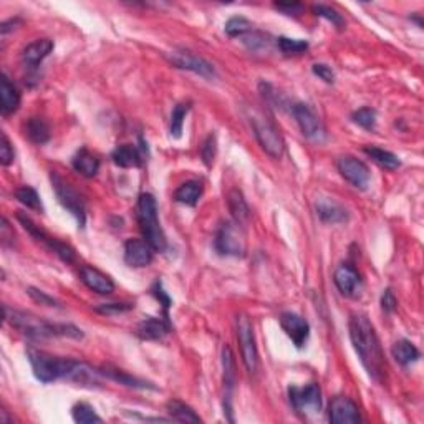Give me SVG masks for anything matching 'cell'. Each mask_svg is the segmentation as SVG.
Segmentation results:
<instances>
[{
    "label": "cell",
    "mask_w": 424,
    "mask_h": 424,
    "mask_svg": "<svg viewBox=\"0 0 424 424\" xmlns=\"http://www.w3.org/2000/svg\"><path fill=\"white\" fill-rule=\"evenodd\" d=\"M348 330H350V340L353 343L355 351H357L360 362L365 366L368 375L375 381H383L386 363L375 327L371 325L366 315L353 314L348 322Z\"/></svg>",
    "instance_id": "cell-1"
},
{
    "label": "cell",
    "mask_w": 424,
    "mask_h": 424,
    "mask_svg": "<svg viewBox=\"0 0 424 424\" xmlns=\"http://www.w3.org/2000/svg\"><path fill=\"white\" fill-rule=\"evenodd\" d=\"M292 115H294L295 121L302 131V134L307 139L315 143H325L327 139V130L323 126L322 119L318 118L317 113L305 103H297L292 108Z\"/></svg>",
    "instance_id": "cell-9"
},
{
    "label": "cell",
    "mask_w": 424,
    "mask_h": 424,
    "mask_svg": "<svg viewBox=\"0 0 424 424\" xmlns=\"http://www.w3.org/2000/svg\"><path fill=\"white\" fill-rule=\"evenodd\" d=\"M237 340L239 346H241L242 362L246 365L247 371L250 375L257 373L259 370V351L255 345V335L254 327H252L250 320L247 315H239L237 317Z\"/></svg>",
    "instance_id": "cell-8"
},
{
    "label": "cell",
    "mask_w": 424,
    "mask_h": 424,
    "mask_svg": "<svg viewBox=\"0 0 424 424\" xmlns=\"http://www.w3.org/2000/svg\"><path fill=\"white\" fill-rule=\"evenodd\" d=\"M71 416H73V421L80 424H90V423H103V419L97 414V411L93 410L86 403H78L71 410Z\"/></svg>",
    "instance_id": "cell-36"
},
{
    "label": "cell",
    "mask_w": 424,
    "mask_h": 424,
    "mask_svg": "<svg viewBox=\"0 0 424 424\" xmlns=\"http://www.w3.org/2000/svg\"><path fill=\"white\" fill-rule=\"evenodd\" d=\"M20 93L17 86L10 82L5 75L0 80V111L3 116H9L19 110Z\"/></svg>",
    "instance_id": "cell-23"
},
{
    "label": "cell",
    "mask_w": 424,
    "mask_h": 424,
    "mask_svg": "<svg viewBox=\"0 0 424 424\" xmlns=\"http://www.w3.org/2000/svg\"><path fill=\"white\" fill-rule=\"evenodd\" d=\"M242 43L247 47L250 51H263V50H269L272 40L267 34H263V32L254 30L252 29L250 32H247L244 37H241Z\"/></svg>",
    "instance_id": "cell-33"
},
{
    "label": "cell",
    "mask_w": 424,
    "mask_h": 424,
    "mask_svg": "<svg viewBox=\"0 0 424 424\" xmlns=\"http://www.w3.org/2000/svg\"><path fill=\"white\" fill-rule=\"evenodd\" d=\"M227 206H229V211L234 217V222H237L239 226H246L250 219V209L247 206L246 199H244V194L239 189H232L227 194Z\"/></svg>",
    "instance_id": "cell-24"
},
{
    "label": "cell",
    "mask_w": 424,
    "mask_h": 424,
    "mask_svg": "<svg viewBox=\"0 0 424 424\" xmlns=\"http://www.w3.org/2000/svg\"><path fill=\"white\" fill-rule=\"evenodd\" d=\"M3 315L5 320L12 327L17 328L27 337L42 340V338H51V337H68L80 340L83 338V331L75 325L70 323H51L47 320L32 315L29 311L20 310H10L9 307L3 305Z\"/></svg>",
    "instance_id": "cell-2"
},
{
    "label": "cell",
    "mask_w": 424,
    "mask_h": 424,
    "mask_svg": "<svg viewBox=\"0 0 424 424\" xmlns=\"http://www.w3.org/2000/svg\"><path fill=\"white\" fill-rule=\"evenodd\" d=\"M154 249L145 239H130L125 244V262L134 269L148 267L153 262Z\"/></svg>",
    "instance_id": "cell-16"
},
{
    "label": "cell",
    "mask_w": 424,
    "mask_h": 424,
    "mask_svg": "<svg viewBox=\"0 0 424 424\" xmlns=\"http://www.w3.org/2000/svg\"><path fill=\"white\" fill-rule=\"evenodd\" d=\"M252 30V23L244 17H232L226 23V34L232 38H241L247 32Z\"/></svg>",
    "instance_id": "cell-39"
},
{
    "label": "cell",
    "mask_w": 424,
    "mask_h": 424,
    "mask_svg": "<svg viewBox=\"0 0 424 424\" xmlns=\"http://www.w3.org/2000/svg\"><path fill=\"white\" fill-rule=\"evenodd\" d=\"M289 399L297 413H320V410H322V390L317 383H310L303 388L290 386Z\"/></svg>",
    "instance_id": "cell-11"
},
{
    "label": "cell",
    "mask_w": 424,
    "mask_h": 424,
    "mask_svg": "<svg viewBox=\"0 0 424 424\" xmlns=\"http://www.w3.org/2000/svg\"><path fill=\"white\" fill-rule=\"evenodd\" d=\"M202 182L201 181H196V179H191V181H186L184 184L176 189L174 193V199L178 202L186 204V206H196L199 201V198L202 196Z\"/></svg>",
    "instance_id": "cell-27"
},
{
    "label": "cell",
    "mask_w": 424,
    "mask_h": 424,
    "mask_svg": "<svg viewBox=\"0 0 424 424\" xmlns=\"http://www.w3.org/2000/svg\"><path fill=\"white\" fill-rule=\"evenodd\" d=\"M54 50V42L50 38H38L27 45L22 51V62L23 65L35 68L43 62Z\"/></svg>",
    "instance_id": "cell-21"
},
{
    "label": "cell",
    "mask_w": 424,
    "mask_h": 424,
    "mask_svg": "<svg viewBox=\"0 0 424 424\" xmlns=\"http://www.w3.org/2000/svg\"><path fill=\"white\" fill-rule=\"evenodd\" d=\"M363 153H365L368 158L373 159L378 166L385 167V169H390V171L398 169L399 164H401L398 156L391 153V151L381 150V148H378V146H365L363 148Z\"/></svg>",
    "instance_id": "cell-31"
},
{
    "label": "cell",
    "mask_w": 424,
    "mask_h": 424,
    "mask_svg": "<svg viewBox=\"0 0 424 424\" xmlns=\"http://www.w3.org/2000/svg\"><path fill=\"white\" fill-rule=\"evenodd\" d=\"M215 150H217V141H215V136L209 134L201 145V158L206 166H211L212 161L215 158Z\"/></svg>",
    "instance_id": "cell-41"
},
{
    "label": "cell",
    "mask_w": 424,
    "mask_h": 424,
    "mask_svg": "<svg viewBox=\"0 0 424 424\" xmlns=\"http://www.w3.org/2000/svg\"><path fill=\"white\" fill-rule=\"evenodd\" d=\"M391 353H393L396 363H399L401 366L411 365V363L418 362L419 357H421L418 348H416L411 342H408V340H399V342H396L393 348H391Z\"/></svg>",
    "instance_id": "cell-29"
},
{
    "label": "cell",
    "mask_w": 424,
    "mask_h": 424,
    "mask_svg": "<svg viewBox=\"0 0 424 424\" xmlns=\"http://www.w3.org/2000/svg\"><path fill=\"white\" fill-rule=\"evenodd\" d=\"M351 119H353L355 125L362 126L363 130L368 131H373L376 126V111L373 108H360V110L353 111V115H351Z\"/></svg>",
    "instance_id": "cell-37"
},
{
    "label": "cell",
    "mask_w": 424,
    "mask_h": 424,
    "mask_svg": "<svg viewBox=\"0 0 424 424\" xmlns=\"http://www.w3.org/2000/svg\"><path fill=\"white\" fill-rule=\"evenodd\" d=\"M280 327H282V330L285 331L287 337L294 342V345L297 348H303L307 340H309L310 335L309 322L297 314L285 311V314L280 315Z\"/></svg>",
    "instance_id": "cell-15"
},
{
    "label": "cell",
    "mask_w": 424,
    "mask_h": 424,
    "mask_svg": "<svg viewBox=\"0 0 424 424\" xmlns=\"http://www.w3.org/2000/svg\"><path fill=\"white\" fill-rule=\"evenodd\" d=\"M171 325L169 322L163 318H154V317H148L143 320V322L138 323L136 327V335H138L141 340H146V342H156V340H161L169 333Z\"/></svg>",
    "instance_id": "cell-20"
},
{
    "label": "cell",
    "mask_w": 424,
    "mask_h": 424,
    "mask_svg": "<svg viewBox=\"0 0 424 424\" xmlns=\"http://www.w3.org/2000/svg\"><path fill=\"white\" fill-rule=\"evenodd\" d=\"M167 62L176 68H181V70L194 71V73L201 75L204 78H214L215 70L207 60H204L199 55H196L194 51L186 50V49H178L173 50L171 54L166 55Z\"/></svg>",
    "instance_id": "cell-12"
},
{
    "label": "cell",
    "mask_w": 424,
    "mask_h": 424,
    "mask_svg": "<svg viewBox=\"0 0 424 424\" xmlns=\"http://www.w3.org/2000/svg\"><path fill=\"white\" fill-rule=\"evenodd\" d=\"M340 174L346 179L351 186L358 189H365L370 182V169L363 161L353 158V156H342L337 161Z\"/></svg>",
    "instance_id": "cell-13"
},
{
    "label": "cell",
    "mask_w": 424,
    "mask_h": 424,
    "mask_svg": "<svg viewBox=\"0 0 424 424\" xmlns=\"http://www.w3.org/2000/svg\"><path fill=\"white\" fill-rule=\"evenodd\" d=\"M311 71H314V73L317 75L320 80H323L325 83H333L335 82L333 70H331V68L328 65H325V63H315V65L311 67Z\"/></svg>",
    "instance_id": "cell-45"
},
{
    "label": "cell",
    "mask_w": 424,
    "mask_h": 424,
    "mask_svg": "<svg viewBox=\"0 0 424 424\" xmlns=\"http://www.w3.org/2000/svg\"><path fill=\"white\" fill-rule=\"evenodd\" d=\"M252 128H254V134L257 138L259 145L270 158L279 159L282 158L283 151H285V143H283L282 134L279 133L277 126L270 121L269 118L261 113H254L250 116Z\"/></svg>",
    "instance_id": "cell-5"
},
{
    "label": "cell",
    "mask_w": 424,
    "mask_h": 424,
    "mask_svg": "<svg viewBox=\"0 0 424 424\" xmlns=\"http://www.w3.org/2000/svg\"><path fill=\"white\" fill-rule=\"evenodd\" d=\"M317 214L323 222L327 224H343L348 221V212L343 206L335 202L333 199L328 198H318L317 204Z\"/></svg>",
    "instance_id": "cell-22"
},
{
    "label": "cell",
    "mask_w": 424,
    "mask_h": 424,
    "mask_svg": "<svg viewBox=\"0 0 424 424\" xmlns=\"http://www.w3.org/2000/svg\"><path fill=\"white\" fill-rule=\"evenodd\" d=\"M277 45L285 55H298L309 49V42H307V40L289 38V37H279Z\"/></svg>",
    "instance_id": "cell-38"
},
{
    "label": "cell",
    "mask_w": 424,
    "mask_h": 424,
    "mask_svg": "<svg viewBox=\"0 0 424 424\" xmlns=\"http://www.w3.org/2000/svg\"><path fill=\"white\" fill-rule=\"evenodd\" d=\"M102 373L103 376H106V378L113 379V381L119 383V385H125V386H131V388H139V390H156V386L151 385V383L143 381V379L134 378V376L125 373V371L121 370H115V368H102Z\"/></svg>",
    "instance_id": "cell-30"
},
{
    "label": "cell",
    "mask_w": 424,
    "mask_h": 424,
    "mask_svg": "<svg viewBox=\"0 0 424 424\" xmlns=\"http://www.w3.org/2000/svg\"><path fill=\"white\" fill-rule=\"evenodd\" d=\"M328 419L333 424H355L362 421L358 406L346 396H337L328 406Z\"/></svg>",
    "instance_id": "cell-14"
},
{
    "label": "cell",
    "mask_w": 424,
    "mask_h": 424,
    "mask_svg": "<svg viewBox=\"0 0 424 424\" xmlns=\"http://www.w3.org/2000/svg\"><path fill=\"white\" fill-rule=\"evenodd\" d=\"M17 219L20 221V224H22V226H23V229L29 232V234L35 239V241L45 244V246L49 247L51 252H55V254H57L63 262L70 263V262L75 261L73 247H70L65 242L58 241V239L51 237V235L47 234L45 231L40 229V226H37V224L32 221L29 215H25V214H22V212H19Z\"/></svg>",
    "instance_id": "cell-10"
},
{
    "label": "cell",
    "mask_w": 424,
    "mask_h": 424,
    "mask_svg": "<svg viewBox=\"0 0 424 424\" xmlns=\"http://www.w3.org/2000/svg\"><path fill=\"white\" fill-rule=\"evenodd\" d=\"M15 159L14 148H12L10 139L5 133H2V143H0V164L2 166H10Z\"/></svg>",
    "instance_id": "cell-42"
},
{
    "label": "cell",
    "mask_w": 424,
    "mask_h": 424,
    "mask_svg": "<svg viewBox=\"0 0 424 424\" xmlns=\"http://www.w3.org/2000/svg\"><path fill=\"white\" fill-rule=\"evenodd\" d=\"M333 282L340 290V294L345 297H357L360 287H362V279H360L358 270L350 263H342L335 270Z\"/></svg>",
    "instance_id": "cell-17"
},
{
    "label": "cell",
    "mask_w": 424,
    "mask_h": 424,
    "mask_svg": "<svg viewBox=\"0 0 424 424\" xmlns=\"http://www.w3.org/2000/svg\"><path fill=\"white\" fill-rule=\"evenodd\" d=\"M131 309H134V305H131V303H103V305L97 307V311L103 315H116L130 311Z\"/></svg>",
    "instance_id": "cell-43"
},
{
    "label": "cell",
    "mask_w": 424,
    "mask_h": 424,
    "mask_svg": "<svg viewBox=\"0 0 424 424\" xmlns=\"http://www.w3.org/2000/svg\"><path fill=\"white\" fill-rule=\"evenodd\" d=\"M274 7L285 15H300L303 12L302 3H274Z\"/></svg>",
    "instance_id": "cell-48"
},
{
    "label": "cell",
    "mask_w": 424,
    "mask_h": 424,
    "mask_svg": "<svg viewBox=\"0 0 424 424\" xmlns=\"http://www.w3.org/2000/svg\"><path fill=\"white\" fill-rule=\"evenodd\" d=\"M398 307V300H396L393 290L386 289L381 295V309L386 311V314H391V311L396 310Z\"/></svg>",
    "instance_id": "cell-46"
},
{
    "label": "cell",
    "mask_w": 424,
    "mask_h": 424,
    "mask_svg": "<svg viewBox=\"0 0 424 424\" xmlns=\"http://www.w3.org/2000/svg\"><path fill=\"white\" fill-rule=\"evenodd\" d=\"M51 186H54L55 194H57L60 204H62L65 209L77 219L80 227L85 226L86 221V206L83 198L80 193L71 186L70 182H67L58 173H51Z\"/></svg>",
    "instance_id": "cell-6"
},
{
    "label": "cell",
    "mask_w": 424,
    "mask_h": 424,
    "mask_svg": "<svg viewBox=\"0 0 424 424\" xmlns=\"http://www.w3.org/2000/svg\"><path fill=\"white\" fill-rule=\"evenodd\" d=\"M25 134L35 145H45L50 139V128L43 118H29L25 123Z\"/></svg>",
    "instance_id": "cell-28"
},
{
    "label": "cell",
    "mask_w": 424,
    "mask_h": 424,
    "mask_svg": "<svg viewBox=\"0 0 424 424\" xmlns=\"http://www.w3.org/2000/svg\"><path fill=\"white\" fill-rule=\"evenodd\" d=\"M136 217H138L139 229L143 237L156 252H164L167 247L166 235L158 219V204L153 194L145 193L139 196L138 207H136Z\"/></svg>",
    "instance_id": "cell-3"
},
{
    "label": "cell",
    "mask_w": 424,
    "mask_h": 424,
    "mask_svg": "<svg viewBox=\"0 0 424 424\" xmlns=\"http://www.w3.org/2000/svg\"><path fill=\"white\" fill-rule=\"evenodd\" d=\"M15 198L20 204H23L25 207H29L32 211H43L42 201H40V196L34 187L30 186H22L15 191Z\"/></svg>",
    "instance_id": "cell-35"
},
{
    "label": "cell",
    "mask_w": 424,
    "mask_h": 424,
    "mask_svg": "<svg viewBox=\"0 0 424 424\" xmlns=\"http://www.w3.org/2000/svg\"><path fill=\"white\" fill-rule=\"evenodd\" d=\"M311 9H314L315 15H318V17L327 19L328 22L333 23V25L337 27V29L342 30L343 27H345V19H343L342 15H340L337 10L331 9V7H327V5H314V7H311Z\"/></svg>",
    "instance_id": "cell-40"
},
{
    "label": "cell",
    "mask_w": 424,
    "mask_h": 424,
    "mask_svg": "<svg viewBox=\"0 0 424 424\" xmlns=\"http://www.w3.org/2000/svg\"><path fill=\"white\" fill-rule=\"evenodd\" d=\"M80 277H82V282L85 283L88 289L97 292L99 295H110L115 292V282L111 280V277H108L106 274L95 269V267L83 266L80 269Z\"/></svg>",
    "instance_id": "cell-19"
},
{
    "label": "cell",
    "mask_w": 424,
    "mask_h": 424,
    "mask_svg": "<svg viewBox=\"0 0 424 424\" xmlns=\"http://www.w3.org/2000/svg\"><path fill=\"white\" fill-rule=\"evenodd\" d=\"M27 294L30 295L32 298L35 300V302H38L40 305H47V307H58V302L54 297H50V295H47L45 292L34 289V287H30L29 290H27Z\"/></svg>",
    "instance_id": "cell-44"
},
{
    "label": "cell",
    "mask_w": 424,
    "mask_h": 424,
    "mask_svg": "<svg viewBox=\"0 0 424 424\" xmlns=\"http://www.w3.org/2000/svg\"><path fill=\"white\" fill-rule=\"evenodd\" d=\"M111 159L119 167H139L143 164V158L139 150L133 145H121L111 153Z\"/></svg>",
    "instance_id": "cell-25"
},
{
    "label": "cell",
    "mask_w": 424,
    "mask_h": 424,
    "mask_svg": "<svg viewBox=\"0 0 424 424\" xmlns=\"http://www.w3.org/2000/svg\"><path fill=\"white\" fill-rule=\"evenodd\" d=\"M27 358H29L35 378L42 383H51L57 381V379H70L71 371L77 365V360L54 357V355L35 350V348L27 350Z\"/></svg>",
    "instance_id": "cell-4"
},
{
    "label": "cell",
    "mask_w": 424,
    "mask_h": 424,
    "mask_svg": "<svg viewBox=\"0 0 424 424\" xmlns=\"http://www.w3.org/2000/svg\"><path fill=\"white\" fill-rule=\"evenodd\" d=\"M153 295L156 298L159 300V303H161V305L164 307V310H166V314H167V310H169V307H171V298H169V295L166 294V292L163 290V287H161V282H156L154 283V287H153Z\"/></svg>",
    "instance_id": "cell-47"
},
{
    "label": "cell",
    "mask_w": 424,
    "mask_h": 424,
    "mask_svg": "<svg viewBox=\"0 0 424 424\" xmlns=\"http://www.w3.org/2000/svg\"><path fill=\"white\" fill-rule=\"evenodd\" d=\"M73 167L77 173L85 178H95L99 171V159L93 153L85 150H80L73 158Z\"/></svg>",
    "instance_id": "cell-26"
},
{
    "label": "cell",
    "mask_w": 424,
    "mask_h": 424,
    "mask_svg": "<svg viewBox=\"0 0 424 424\" xmlns=\"http://www.w3.org/2000/svg\"><path fill=\"white\" fill-rule=\"evenodd\" d=\"M222 365H224V413L229 414V421L234 423L232 416V391L235 388V362L234 355L229 346H224L222 350Z\"/></svg>",
    "instance_id": "cell-18"
},
{
    "label": "cell",
    "mask_w": 424,
    "mask_h": 424,
    "mask_svg": "<svg viewBox=\"0 0 424 424\" xmlns=\"http://www.w3.org/2000/svg\"><path fill=\"white\" fill-rule=\"evenodd\" d=\"M167 414L171 416V419L179 423H201V418L196 414V411L191 406H187L186 403L179 401V399H171L166 405Z\"/></svg>",
    "instance_id": "cell-32"
},
{
    "label": "cell",
    "mask_w": 424,
    "mask_h": 424,
    "mask_svg": "<svg viewBox=\"0 0 424 424\" xmlns=\"http://www.w3.org/2000/svg\"><path fill=\"white\" fill-rule=\"evenodd\" d=\"M191 110V103H178L173 108V113H171V125L169 131L173 138H181L182 134V126H184V118H186L187 111Z\"/></svg>",
    "instance_id": "cell-34"
},
{
    "label": "cell",
    "mask_w": 424,
    "mask_h": 424,
    "mask_svg": "<svg viewBox=\"0 0 424 424\" xmlns=\"http://www.w3.org/2000/svg\"><path fill=\"white\" fill-rule=\"evenodd\" d=\"M215 250L227 257H242L247 250V241L242 226L237 222H224L219 227L214 241Z\"/></svg>",
    "instance_id": "cell-7"
}]
</instances>
